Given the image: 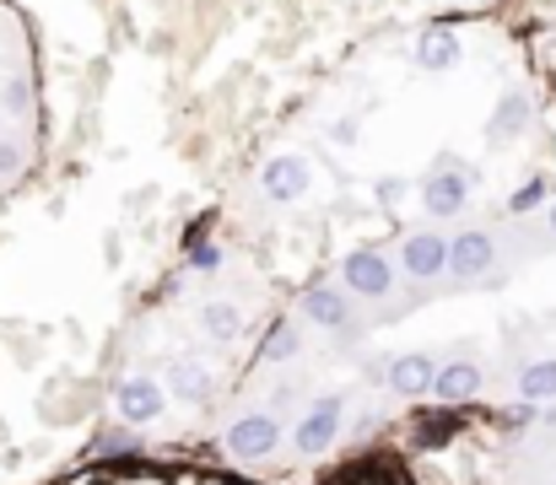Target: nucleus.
Returning a JSON list of instances; mask_svg holds the SVG:
<instances>
[{"mask_svg":"<svg viewBox=\"0 0 556 485\" xmlns=\"http://www.w3.org/2000/svg\"><path fill=\"white\" fill-rule=\"evenodd\" d=\"M476 183H481V173H476L470 162H459V157H432L427 178L416 183V189H421V210H427V216H438V221H448V216H459V210L470 205Z\"/></svg>","mask_w":556,"mask_h":485,"instance_id":"1","label":"nucleus"},{"mask_svg":"<svg viewBox=\"0 0 556 485\" xmlns=\"http://www.w3.org/2000/svg\"><path fill=\"white\" fill-rule=\"evenodd\" d=\"M341 286H346L352 297L383 303V297L394 292V265H389V254H378V248H352V254L341 259Z\"/></svg>","mask_w":556,"mask_h":485,"instance_id":"2","label":"nucleus"},{"mask_svg":"<svg viewBox=\"0 0 556 485\" xmlns=\"http://www.w3.org/2000/svg\"><path fill=\"white\" fill-rule=\"evenodd\" d=\"M492 265H497V238H492L486 227H465V232H454V254H448V276H454V281L476 286V281L492 276Z\"/></svg>","mask_w":556,"mask_h":485,"instance_id":"3","label":"nucleus"},{"mask_svg":"<svg viewBox=\"0 0 556 485\" xmlns=\"http://www.w3.org/2000/svg\"><path fill=\"white\" fill-rule=\"evenodd\" d=\"M448 254H454V238H443V232H410L400 243V270H405V281H438L448 270Z\"/></svg>","mask_w":556,"mask_h":485,"instance_id":"4","label":"nucleus"},{"mask_svg":"<svg viewBox=\"0 0 556 485\" xmlns=\"http://www.w3.org/2000/svg\"><path fill=\"white\" fill-rule=\"evenodd\" d=\"M114 410H119V421L125 426H152V421H163V410H168V394H163V383L157 378H125L119 388H114Z\"/></svg>","mask_w":556,"mask_h":485,"instance_id":"5","label":"nucleus"},{"mask_svg":"<svg viewBox=\"0 0 556 485\" xmlns=\"http://www.w3.org/2000/svg\"><path fill=\"white\" fill-rule=\"evenodd\" d=\"M260 189H265L270 205H292V200H303L314 189V167L298 152H281V157H270L260 167Z\"/></svg>","mask_w":556,"mask_h":485,"instance_id":"6","label":"nucleus"},{"mask_svg":"<svg viewBox=\"0 0 556 485\" xmlns=\"http://www.w3.org/2000/svg\"><path fill=\"white\" fill-rule=\"evenodd\" d=\"M303 319H314L319 329L341 334V329H352V319H357V303H352V292L341 281H314V286H303Z\"/></svg>","mask_w":556,"mask_h":485,"instance_id":"7","label":"nucleus"},{"mask_svg":"<svg viewBox=\"0 0 556 485\" xmlns=\"http://www.w3.org/2000/svg\"><path fill=\"white\" fill-rule=\"evenodd\" d=\"M222 448H227V459H265L270 448H281V421L276 416H243V421L227 426Z\"/></svg>","mask_w":556,"mask_h":485,"instance_id":"8","label":"nucleus"},{"mask_svg":"<svg viewBox=\"0 0 556 485\" xmlns=\"http://www.w3.org/2000/svg\"><path fill=\"white\" fill-rule=\"evenodd\" d=\"M530 119H535V98H530L525 87L503 92L497 109H492V119H486V146H514V141L530 130Z\"/></svg>","mask_w":556,"mask_h":485,"instance_id":"9","label":"nucleus"},{"mask_svg":"<svg viewBox=\"0 0 556 485\" xmlns=\"http://www.w3.org/2000/svg\"><path fill=\"white\" fill-rule=\"evenodd\" d=\"M341 405H346L341 394H325V399H319V405H314V410L298 421V432H292V448H298V454H325V448L341 437Z\"/></svg>","mask_w":556,"mask_h":485,"instance_id":"10","label":"nucleus"},{"mask_svg":"<svg viewBox=\"0 0 556 485\" xmlns=\"http://www.w3.org/2000/svg\"><path fill=\"white\" fill-rule=\"evenodd\" d=\"M432 383H438V356H427V350L389 356V388L400 399H421V394H432Z\"/></svg>","mask_w":556,"mask_h":485,"instance_id":"11","label":"nucleus"},{"mask_svg":"<svg viewBox=\"0 0 556 485\" xmlns=\"http://www.w3.org/2000/svg\"><path fill=\"white\" fill-rule=\"evenodd\" d=\"M459 54H465V43H459L454 27H427V33L416 38V65L432 71V76H438V71H454Z\"/></svg>","mask_w":556,"mask_h":485,"instance_id":"12","label":"nucleus"},{"mask_svg":"<svg viewBox=\"0 0 556 485\" xmlns=\"http://www.w3.org/2000/svg\"><path fill=\"white\" fill-rule=\"evenodd\" d=\"M481 367L476 361H443L438 367V383H432V394L443 399V405H470L476 394H481Z\"/></svg>","mask_w":556,"mask_h":485,"instance_id":"13","label":"nucleus"},{"mask_svg":"<svg viewBox=\"0 0 556 485\" xmlns=\"http://www.w3.org/2000/svg\"><path fill=\"white\" fill-rule=\"evenodd\" d=\"M168 388H174L185 405H205L216 383H211V372H205L200 361H189L185 356V361H168Z\"/></svg>","mask_w":556,"mask_h":485,"instance_id":"14","label":"nucleus"},{"mask_svg":"<svg viewBox=\"0 0 556 485\" xmlns=\"http://www.w3.org/2000/svg\"><path fill=\"white\" fill-rule=\"evenodd\" d=\"M200 334H205V340H216V345H232V340L243 334V314H238V303H205V308H200Z\"/></svg>","mask_w":556,"mask_h":485,"instance_id":"15","label":"nucleus"},{"mask_svg":"<svg viewBox=\"0 0 556 485\" xmlns=\"http://www.w3.org/2000/svg\"><path fill=\"white\" fill-rule=\"evenodd\" d=\"M298 350H303V329L292 319H276L260 340V361H292Z\"/></svg>","mask_w":556,"mask_h":485,"instance_id":"16","label":"nucleus"},{"mask_svg":"<svg viewBox=\"0 0 556 485\" xmlns=\"http://www.w3.org/2000/svg\"><path fill=\"white\" fill-rule=\"evenodd\" d=\"M519 394H525L530 405L556 399V356H546V361H530V367L519 372Z\"/></svg>","mask_w":556,"mask_h":485,"instance_id":"17","label":"nucleus"},{"mask_svg":"<svg viewBox=\"0 0 556 485\" xmlns=\"http://www.w3.org/2000/svg\"><path fill=\"white\" fill-rule=\"evenodd\" d=\"M141 448V432L136 426H98L92 432V454H103V459H125V454H136Z\"/></svg>","mask_w":556,"mask_h":485,"instance_id":"18","label":"nucleus"},{"mask_svg":"<svg viewBox=\"0 0 556 485\" xmlns=\"http://www.w3.org/2000/svg\"><path fill=\"white\" fill-rule=\"evenodd\" d=\"M541 205H552V178H546V173H530V178L508 194V210H514V216H530V210H541Z\"/></svg>","mask_w":556,"mask_h":485,"instance_id":"19","label":"nucleus"},{"mask_svg":"<svg viewBox=\"0 0 556 485\" xmlns=\"http://www.w3.org/2000/svg\"><path fill=\"white\" fill-rule=\"evenodd\" d=\"M185 265L189 270H200V276H211V270L222 265V248H216V243H200V238L189 232L185 238Z\"/></svg>","mask_w":556,"mask_h":485,"instance_id":"20","label":"nucleus"},{"mask_svg":"<svg viewBox=\"0 0 556 485\" xmlns=\"http://www.w3.org/2000/svg\"><path fill=\"white\" fill-rule=\"evenodd\" d=\"M454 437V421L448 416H427L421 426H416V448H443Z\"/></svg>","mask_w":556,"mask_h":485,"instance_id":"21","label":"nucleus"},{"mask_svg":"<svg viewBox=\"0 0 556 485\" xmlns=\"http://www.w3.org/2000/svg\"><path fill=\"white\" fill-rule=\"evenodd\" d=\"M0 103H5L11 114H27V109H33V87H27V81H5Z\"/></svg>","mask_w":556,"mask_h":485,"instance_id":"22","label":"nucleus"},{"mask_svg":"<svg viewBox=\"0 0 556 485\" xmlns=\"http://www.w3.org/2000/svg\"><path fill=\"white\" fill-rule=\"evenodd\" d=\"M27 162V152H22V141H0V178H11L16 167Z\"/></svg>","mask_w":556,"mask_h":485,"instance_id":"23","label":"nucleus"},{"mask_svg":"<svg viewBox=\"0 0 556 485\" xmlns=\"http://www.w3.org/2000/svg\"><path fill=\"white\" fill-rule=\"evenodd\" d=\"M546 227H552V238H556V200L546 205Z\"/></svg>","mask_w":556,"mask_h":485,"instance_id":"24","label":"nucleus"},{"mask_svg":"<svg viewBox=\"0 0 556 485\" xmlns=\"http://www.w3.org/2000/svg\"><path fill=\"white\" fill-rule=\"evenodd\" d=\"M552 485H556V481H552Z\"/></svg>","mask_w":556,"mask_h":485,"instance_id":"25","label":"nucleus"}]
</instances>
